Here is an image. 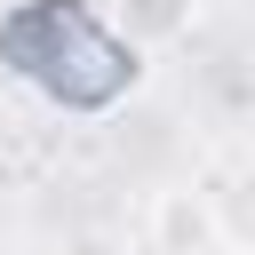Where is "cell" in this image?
<instances>
[{
    "mask_svg": "<svg viewBox=\"0 0 255 255\" xmlns=\"http://www.w3.org/2000/svg\"><path fill=\"white\" fill-rule=\"evenodd\" d=\"M56 255H143V239H135V231H120V223H80Z\"/></svg>",
    "mask_w": 255,
    "mask_h": 255,
    "instance_id": "cell-5",
    "label": "cell"
},
{
    "mask_svg": "<svg viewBox=\"0 0 255 255\" xmlns=\"http://www.w3.org/2000/svg\"><path fill=\"white\" fill-rule=\"evenodd\" d=\"M0 72L48 96L64 120H104L143 88V48L104 0H16L0 16Z\"/></svg>",
    "mask_w": 255,
    "mask_h": 255,
    "instance_id": "cell-1",
    "label": "cell"
},
{
    "mask_svg": "<svg viewBox=\"0 0 255 255\" xmlns=\"http://www.w3.org/2000/svg\"><path fill=\"white\" fill-rule=\"evenodd\" d=\"M112 8V24L151 56V48H183L191 40V24H199V0H104Z\"/></svg>",
    "mask_w": 255,
    "mask_h": 255,
    "instance_id": "cell-3",
    "label": "cell"
},
{
    "mask_svg": "<svg viewBox=\"0 0 255 255\" xmlns=\"http://www.w3.org/2000/svg\"><path fill=\"white\" fill-rule=\"evenodd\" d=\"M215 199L207 183H159L143 199V255H215Z\"/></svg>",
    "mask_w": 255,
    "mask_h": 255,
    "instance_id": "cell-2",
    "label": "cell"
},
{
    "mask_svg": "<svg viewBox=\"0 0 255 255\" xmlns=\"http://www.w3.org/2000/svg\"><path fill=\"white\" fill-rule=\"evenodd\" d=\"M199 8H231V0H199Z\"/></svg>",
    "mask_w": 255,
    "mask_h": 255,
    "instance_id": "cell-6",
    "label": "cell"
},
{
    "mask_svg": "<svg viewBox=\"0 0 255 255\" xmlns=\"http://www.w3.org/2000/svg\"><path fill=\"white\" fill-rule=\"evenodd\" d=\"M207 199H215V239L231 255H255V159L231 167V175H215Z\"/></svg>",
    "mask_w": 255,
    "mask_h": 255,
    "instance_id": "cell-4",
    "label": "cell"
}]
</instances>
